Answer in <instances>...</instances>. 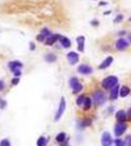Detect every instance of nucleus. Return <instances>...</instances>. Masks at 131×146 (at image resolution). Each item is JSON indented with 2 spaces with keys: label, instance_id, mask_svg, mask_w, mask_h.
<instances>
[{
  "label": "nucleus",
  "instance_id": "7ed1b4c3",
  "mask_svg": "<svg viewBox=\"0 0 131 146\" xmlns=\"http://www.w3.org/2000/svg\"><path fill=\"white\" fill-rule=\"evenodd\" d=\"M65 110H66V100H65V97H62L61 101H60L59 107H58V111H57L56 115H55V121H58L60 118L62 117V115L64 114Z\"/></svg>",
  "mask_w": 131,
  "mask_h": 146
},
{
  "label": "nucleus",
  "instance_id": "412c9836",
  "mask_svg": "<svg viewBox=\"0 0 131 146\" xmlns=\"http://www.w3.org/2000/svg\"><path fill=\"white\" fill-rule=\"evenodd\" d=\"M65 138H66V134L65 133H60L59 135L56 136V140L58 142H63L65 140Z\"/></svg>",
  "mask_w": 131,
  "mask_h": 146
},
{
  "label": "nucleus",
  "instance_id": "39448f33",
  "mask_svg": "<svg viewBox=\"0 0 131 146\" xmlns=\"http://www.w3.org/2000/svg\"><path fill=\"white\" fill-rule=\"evenodd\" d=\"M70 86L72 87V89L73 90V93H79L82 90V85L79 83V81L76 78H71L70 80Z\"/></svg>",
  "mask_w": 131,
  "mask_h": 146
},
{
  "label": "nucleus",
  "instance_id": "20e7f679",
  "mask_svg": "<svg viewBox=\"0 0 131 146\" xmlns=\"http://www.w3.org/2000/svg\"><path fill=\"white\" fill-rule=\"evenodd\" d=\"M126 129H127V126H126L125 124L123 123V122H119V123L117 124L116 127H115V135H117V136L122 135L125 133Z\"/></svg>",
  "mask_w": 131,
  "mask_h": 146
},
{
  "label": "nucleus",
  "instance_id": "2eb2a0df",
  "mask_svg": "<svg viewBox=\"0 0 131 146\" xmlns=\"http://www.w3.org/2000/svg\"><path fill=\"white\" fill-rule=\"evenodd\" d=\"M76 41H77V43H78V51H79V52H83L84 41H85L84 36H78V37L76 38Z\"/></svg>",
  "mask_w": 131,
  "mask_h": 146
},
{
  "label": "nucleus",
  "instance_id": "cd10ccee",
  "mask_svg": "<svg viewBox=\"0 0 131 146\" xmlns=\"http://www.w3.org/2000/svg\"><path fill=\"white\" fill-rule=\"evenodd\" d=\"M82 125H84V126H90L91 125V120L90 119H85L82 122Z\"/></svg>",
  "mask_w": 131,
  "mask_h": 146
},
{
  "label": "nucleus",
  "instance_id": "2f4dec72",
  "mask_svg": "<svg viewBox=\"0 0 131 146\" xmlns=\"http://www.w3.org/2000/svg\"><path fill=\"white\" fill-rule=\"evenodd\" d=\"M5 88V85H4V82L0 80V91H2L3 89Z\"/></svg>",
  "mask_w": 131,
  "mask_h": 146
},
{
  "label": "nucleus",
  "instance_id": "6e6552de",
  "mask_svg": "<svg viewBox=\"0 0 131 146\" xmlns=\"http://www.w3.org/2000/svg\"><path fill=\"white\" fill-rule=\"evenodd\" d=\"M9 67H10L12 72H15V71L20 70L21 68L23 67V63L18 61V60H13L11 62H9Z\"/></svg>",
  "mask_w": 131,
  "mask_h": 146
},
{
  "label": "nucleus",
  "instance_id": "9d476101",
  "mask_svg": "<svg viewBox=\"0 0 131 146\" xmlns=\"http://www.w3.org/2000/svg\"><path fill=\"white\" fill-rule=\"evenodd\" d=\"M67 56H68V60H69V62L71 64H75L78 61V59H79L78 55L76 53H74V52H70Z\"/></svg>",
  "mask_w": 131,
  "mask_h": 146
},
{
  "label": "nucleus",
  "instance_id": "c756f323",
  "mask_svg": "<svg viewBox=\"0 0 131 146\" xmlns=\"http://www.w3.org/2000/svg\"><path fill=\"white\" fill-rule=\"evenodd\" d=\"M122 19H123L122 15H119V16L115 19V21H114V22H115V23H119V21H120V20H122Z\"/></svg>",
  "mask_w": 131,
  "mask_h": 146
},
{
  "label": "nucleus",
  "instance_id": "f257e3e1",
  "mask_svg": "<svg viewBox=\"0 0 131 146\" xmlns=\"http://www.w3.org/2000/svg\"><path fill=\"white\" fill-rule=\"evenodd\" d=\"M118 84V78L116 76H109L102 81V86L105 89H111L114 88Z\"/></svg>",
  "mask_w": 131,
  "mask_h": 146
},
{
  "label": "nucleus",
  "instance_id": "9b49d317",
  "mask_svg": "<svg viewBox=\"0 0 131 146\" xmlns=\"http://www.w3.org/2000/svg\"><path fill=\"white\" fill-rule=\"evenodd\" d=\"M59 38H60V35H57V34H55V35H50L49 37H47V39H46V41H45V44L48 46L53 45Z\"/></svg>",
  "mask_w": 131,
  "mask_h": 146
},
{
  "label": "nucleus",
  "instance_id": "6ab92c4d",
  "mask_svg": "<svg viewBox=\"0 0 131 146\" xmlns=\"http://www.w3.org/2000/svg\"><path fill=\"white\" fill-rule=\"evenodd\" d=\"M45 59H46L47 62H54L57 59V57H56L55 55H53V54H48L45 56Z\"/></svg>",
  "mask_w": 131,
  "mask_h": 146
},
{
  "label": "nucleus",
  "instance_id": "423d86ee",
  "mask_svg": "<svg viewBox=\"0 0 131 146\" xmlns=\"http://www.w3.org/2000/svg\"><path fill=\"white\" fill-rule=\"evenodd\" d=\"M77 71L81 74H85V75H88V74H91L92 73V68L90 67L89 65L87 64H80L78 68H77Z\"/></svg>",
  "mask_w": 131,
  "mask_h": 146
},
{
  "label": "nucleus",
  "instance_id": "a211bd4d",
  "mask_svg": "<svg viewBox=\"0 0 131 146\" xmlns=\"http://www.w3.org/2000/svg\"><path fill=\"white\" fill-rule=\"evenodd\" d=\"M47 144V139L43 136L39 137L38 140H37V146H46Z\"/></svg>",
  "mask_w": 131,
  "mask_h": 146
},
{
  "label": "nucleus",
  "instance_id": "dca6fc26",
  "mask_svg": "<svg viewBox=\"0 0 131 146\" xmlns=\"http://www.w3.org/2000/svg\"><path fill=\"white\" fill-rule=\"evenodd\" d=\"M116 118L119 122H124V120L126 119V114L123 110H119L116 114Z\"/></svg>",
  "mask_w": 131,
  "mask_h": 146
},
{
  "label": "nucleus",
  "instance_id": "4468645a",
  "mask_svg": "<svg viewBox=\"0 0 131 146\" xmlns=\"http://www.w3.org/2000/svg\"><path fill=\"white\" fill-rule=\"evenodd\" d=\"M119 85L117 84L114 88H113V90L111 92V96H110V98L112 99V100H115V99H117L118 98V96H119Z\"/></svg>",
  "mask_w": 131,
  "mask_h": 146
},
{
  "label": "nucleus",
  "instance_id": "b1692460",
  "mask_svg": "<svg viewBox=\"0 0 131 146\" xmlns=\"http://www.w3.org/2000/svg\"><path fill=\"white\" fill-rule=\"evenodd\" d=\"M115 144H116V146H125V142L122 141L121 139H116Z\"/></svg>",
  "mask_w": 131,
  "mask_h": 146
},
{
  "label": "nucleus",
  "instance_id": "bb28decb",
  "mask_svg": "<svg viewBox=\"0 0 131 146\" xmlns=\"http://www.w3.org/2000/svg\"><path fill=\"white\" fill-rule=\"evenodd\" d=\"M125 144L126 146H131V136H127L126 137V139H125Z\"/></svg>",
  "mask_w": 131,
  "mask_h": 146
},
{
  "label": "nucleus",
  "instance_id": "5701e85b",
  "mask_svg": "<svg viewBox=\"0 0 131 146\" xmlns=\"http://www.w3.org/2000/svg\"><path fill=\"white\" fill-rule=\"evenodd\" d=\"M41 34H43L44 36H46V37H49L50 35H52L51 32H50V30L47 29V28H43L42 30H41Z\"/></svg>",
  "mask_w": 131,
  "mask_h": 146
},
{
  "label": "nucleus",
  "instance_id": "393cba45",
  "mask_svg": "<svg viewBox=\"0 0 131 146\" xmlns=\"http://www.w3.org/2000/svg\"><path fill=\"white\" fill-rule=\"evenodd\" d=\"M45 39H47V37H46V36H44L43 34L40 33L38 36H37V40H38L39 42H42V41H44Z\"/></svg>",
  "mask_w": 131,
  "mask_h": 146
},
{
  "label": "nucleus",
  "instance_id": "f704fd0d",
  "mask_svg": "<svg viewBox=\"0 0 131 146\" xmlns=\"http://www.w3.org/2000/svg\"><path fill=\"white\" fill-rule=\"evenodd\" d=\"M129 21H131V18H129Z\"/></svg>",
  "mask_w": 131,
  "mask_h": 146
},
{
  "label": "nucleus",
  "instance_id": "c85d7f7f",
  "mask_svg": "<svg viewBox=\"0 0 131 146\" xmlns=\"http://www.w3.org/2000/svg\"><path fill=\"white\" fill-rule=\"evenodd\" d=\"M5 106H6V101L0 99V108L3 109V108H5Z\"/></svg>",
  "mask_w": 131,
  "mask_h": 146
},
{
  "label": "nucleus",
  "instance_id": "1a4fd4ad",
  "mask_svg": "<svg viewBox=\"0 0 131 146\" xmlns=\"http://www.w3.org/2000/svg\"><path fill=\"white\" fill-rule=\"evenodd\" d=\"M116 47H117V49H118V50H119V51H122V50H124V49H126V48L128 47V43H127V41H126L125 39L120 38V39H119V40L117 41V43H116Z\"/></svg>",
  "mask_w": 131,
  "mask_h": 146
},
{
  "label": "nucleus",
  "instance_id": "473e14b6",
  "mask_svg": "<svg viewBox=\"0 0 131 146\" xmlns=\"http://www.w3.org/2000/svg\"><path fill=\"white\" fill-rule=\"evenodd\" d=\"M35 49V46L33 45V43H30V50H34Z\"/></svg>",
  "mask_w": 131,
  "mask_h": 146
},
{
  "label": "nucleus",
  "instance_id": "f8f14e48",
  "mask_svg": "<svg viewBox=\"0 0 131 146\" xmlns=\"http://www.w3.org/2000/svg\"><path fill=\"white\" fill-rule=\"evenodd\" d=\"M113 62V57L112 56H108L107 58L99 65V69H105V68L109 67Z\"/></svg>",
  "mask_w": 131,
  "mask_h": 146
},
{
  "label": "nucleus",
  "instance_id": "0eeeda50",
  "mask_svg": "<svg viewBox=\"0 0 131 146\" xmlns=\"http://www.w3.org/2000/svg\"><path fill=\"white\" fill-rule=\"evenodd\" d=\"M102 144L103 146H111L112 145V137L109 133H104L102 135Z\"/></svg>",
  "mask_w": 131,
  "mask_h": 146
},
{
  "label": "nucleus",
  "instance_id": "a878e982",
  "mask_svg": "<svg viewBox=\"0 0 131 146\" xmlns=\"http://www.w3.org/2000/svg\"><path fill=\"white\" fill-rule=\"evenodd\" d=\"M0 146H10V142L7 139H3L0 142Z\"/></svg>",
  "mask_w": 131,
  "mask_h": 146
},
{
  "label": "nucleus",
  "instance_id": "f3484780",
  "mask_svg": "<svg viewBox=\"0 0 131 146\" xmlns=\"http://www.w3.org/2000/svg\"><path fill=\"white\" fill-rule=\"evenodd\" d=\"M129 93H130V89H129L128 87L122 86V87L120 88V91H119V96H120L121 97H125L126 96L129 95Z\"/></svg>",
  "mask_w": 131,
  "mask_h": 146
},
{
  "label": "nucleus",
  "instance_id": "f03ea898",
  "mask_svg": "<svg viewBox=\"0 0 131 146\" xmlns=\"http://www.w3.org/2000/svg\"><path fill=\"white\" fill-rule=\"evenodd\" d=\"M93 99L95 101L96 105H101L106 101V97H105V95L101 91H96L93 94Z\"/></svg>",
  "mask_w": 131,
  "mask_h": 146
},
{
  "label": "nucleus",
  "instance_id": "7c9ffc66",
  "mask_svg": "<svg viewBox=\"0 0 131 146\" xmlns=\"http://www.w3.org/2000/svg\"><path fill=\"white\" fill-rule=\"evenodd\" d=\"M19 82H20V79L19 78H14L12 80V83L14 85H17V84H19Z\"/></svg>",
  "mask_w": 131,
  "mask_h": 146
},
{
  "label": "nucleus",
  "instance_id": "ddd939ff",
  "mask_svg": "<svg viewBox=\"0 0 131 146\" xmlns=\"http://www.w3.org/2000/svg\"><path fill=\"white\" fill-rule=\"evenodd\" d=\"M60 42H61V44L63 45L64 48H70L71 47V40L68 38V37H65V36H60L59 38Z\"/></svg>",
  "mask_w": 131,
  "mask_h": 146
},
{
  "label": "nucleus",
  "instance_id": "72a5a7b5",
  "mask_svg": "<svg viewBox=\"0 0 131 146\" xmlns=\"http://www.w3.org/2000/svg\"><path fill=\"white\" fill-rule=\"evenodd\" d=\"M127 115H128V117L131 119V107L129 108V110H128V113H127Z\"/></svg>",
  "mask_w": 131,
  "mask_h": 146
},
{
  "label": "nucleus",
  "instance_id": "aec40b11",
  "mask_svg": "<svg viewBox=\"0 0 131 146\" xmlns=\"http://www.w3.org/2000/svg\"><path fill=\"white\" fill-rule=\"evenodd\" d=\"M83 106H84V109H85V110L89 109V108L91 107V98H89V97H85Z\"/></svg>",
  "mask_w": 131,
  "mask_h": 146
},
{
  "label": "nucleus",
  "instance_id": "4be33fe9",
  "mask_svg": "<svg viewBox=\"0 0 131 146\" xmlns=\"http://www.w3.org/2000/svg\"><path fill=\"white\" fill-rule=\"evenodd\" d=\"M84 100H85V97H84L83 96H80V97H77V99H76V103H77V105H82L84 103Z\"/></svg>",
  "mask_w": 131,
  "mask_h": 146
}]
</instances>
